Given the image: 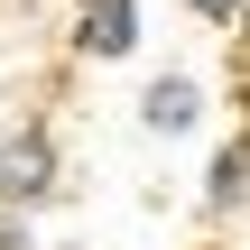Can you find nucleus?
I'll return each instance as SVG.
<instances>
[{
  "instance_id": "f03ea898",
  "label": "nucleus",
  "mask_w": 250,
  "mask_h": 250,
  "mask_svg": "<svg viewBox=\"0 0 250 250\" xmlns=\"http://www.w3.org/2000/svg\"><path fill=\"white\" fill-rule=\"evenodd\" d=\"M195 111H204V93H195L186 74H158V83L139 93V121H148L158 139H186V130H195Z\"/></svg>"
},
{
  "instance_id": "39448f33",
  "label": "nucleus",
  "mask_w": 250,
  "mask_h": 250,
  "mask_svg": "<svg viewBox=\"0 0 250 250\" xmlns=\"http://www.w3.org/2000/svg\"><path fill=\"white\" fill-rule=\"evenodd\" d=\"M195 19H241V0H186Z\"/></svg>"
},
{
  "instance_id": "423d86ee",
  "label": "nucleus",
  "mask_w": 250,
  "mask_h": 250,
  "mask_svg": "<svg viewBox=\"0 0 250 250\" xmlns=\"http://www.w3.org/2000/svg\"><path fill=\"white\" fill-rule=\"evenodd\" d=\"M0 250H28V223L19 213H0Z\"/></svg>"
},
{
  "instance_id": "20e7f679",
  "label": "nucleus",
  "mask_w": 250,
  "mask_h": 250,
  "mask_svg": "<svg viewBox=\"0 0 250 250\" xmlns=\"http://www.w3.org/2000/svg\"><path fill=\"white\" fill-rule=\"evenodd\" d=\"M241 186H250V148H223V158H213V186H204V195H213V204H241Z\"/></svg>"
},
{
  "instance_id": "f257e3e1",
  "label": "nucleus",
  "mask_w": 250,
  "mask_h": 250,
  "mask_svg": "<svg viewBox=\"0 0 250 250\" xmlns=\"http://www.w3.org/2000/svg\"><path fill=\"white\" fill-rule=\"evenodd\" d=\"M46 186H56V148H46V130L28 121V130H9V139H0V204L19 213V204H37Z\"/></svg>"
},
{
  "instance_id": "7ed1b4c3",
  "label": "nucleus",
  "mask_w": 250,
  "mask_h": 250,
  "mask_svg": "<svg viewBox=\"0 0 250 250\" xmlns=\"http://www.w3.org/2000/svg\"><path fill=\"white\" fill-rule=\"evenodd\" d=\"M83 56H130L139 46V0H83Z\"/></svg>"
}]
</instances>
